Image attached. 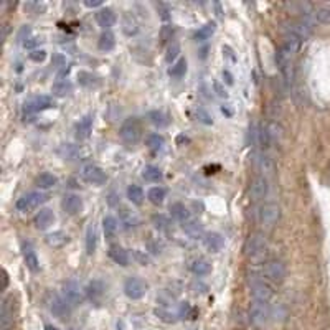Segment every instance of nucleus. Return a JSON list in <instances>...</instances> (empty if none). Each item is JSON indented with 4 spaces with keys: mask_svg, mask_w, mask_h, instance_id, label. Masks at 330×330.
I'll list each match as a JSON object with an SVG mask.
<instances>
[{
    "mask_svg": "<svg viewBox=\"0 0 330 330\" xmlns=\"http://www.w3.org/2000/svg\"><path fill=\"white\" fill-rule=\"evenodd\" d=\"M244 252L252 263H263L268 255V238L263 233H255L244 244Z\"/></svg>",
    "mask_w": 330,
    "mask_h": 330,
    "instance_id": "1",
    "label": "nucleus"
},
{
    "mask_svg": "<svg viewBox=\"0 0 330 330\" xmlns=\"http://www.w3.org/2000/svg\"><path fill=\"white\" fill-rule=\"evenodd\" d=\"M119 137H121L125 144L136 145L142 139V124L137 117H128L122 122L121 129H119Z\"/></svg>",
    "mask_w": 330,
    "mask_h": 330,
    "instance_id": "2",
    "label": "nucleus"
},
{
    "mask_svg": "<svg viewBox=\"0 0 330 330\" xmlns=\"http://www.w3.org/2000/svg\"><path fill=\"white\" fill-rule=\"evenodd\" d=\"M292 58H294V55L287 50V48L283 45L279 48V50L276 52V65L279 68V71L281 74H283V78L284 81L289 84L292 80H294V65H292Z\"/></svg>",
    "mask_w": 330,
    "mask_h": 330,
    "instance_id": "3",
    "label": "nucleus"
},
{
    "mask_svg": "<svg viewBox=\"0 0 330 330\" xmlns=\"http://www.w3.org/2000/svg\"><path fill=\"white\" fill-rule=\"evenodd\" d=\"M269 307L266 302H252L251 307H249V320L252 327L256 328H264L268 325V320H269Z\"/></svg>",
    "mask_w": 330,
    "mask_h": 330,
    "instance_id": "4",
    "label": "nucleus"
},
{
    "mask_svg": "<svg viewBox=\"0 0 330 330\" xmlns=\"http://www.w3.org/2000/svg\"><path fill=\"white\" fill-rule=\"evenodd\" d=\"M48 200V195L43 193V192H30L23 196H20L17 200V210L18 212H30V210L37 208L40 205H43V203Z\"/></svg>",
    "mask_w": 330,
    "mask_h": 330,
    "instance_id": "5",
    "label": "nucleus"
},
{
    "mask_svg": "<svg viewBox=\"0 0 330 330\" xmlns=\"http://www.w3.org/2000/svg\"><path fill=\"white\" fill-rule=\"evenodd\" d=\"M61 297L66 300L69 306H80L84 299L81 286L76 281H66L61 287Z\"/></svg>",
    "mask_w": 330,
    "mask_h": 330,
    "instance_id": "6",
    "label": "nucleus"
},
{
    "mask_svg": "<svg viewBox=\"0 0 330 330\" xmlns=\"http://www.w3.org/2000/svg\"><path fill=\"white\" fill-rule=\"evenodd\" d=\"M55 106V103L50 96H45V94H40V96H35L32 97L30 101L25 103L23 106V114L27 116H32V114H37V112H41L45 109H50Z\"/></svg>",
    "mask_w": 330,
    "mask_h": 330,
    "instance_id": "7",
    "label": "nucleus"
},
{
    "mask_svg": "<svg viewBox=\"0 0 330 330\" xmlns=\"http://www.w3.org/2000/svg\"><path fill=\"white\" fill-rule=\"evenodd\" d=\"M147 284L140 277H128L124 283V294L132 300H139L145 296Z\"/></svg>",
    "mask_w": 330,
    "mask_h": 330,
    "instance_id": "8",
    "label": "nucleus"
},
{
    "mask_svg": "<svg viewBox=\"0 0 330 330\" xmlns=\"http://www.w3.org/2000/svg\"><path fill=\"white\" fill-rule=\"evenodd\" d=\"M281 218V208L277 203H266L261 208V213H259V220L264 228H272L276 226V223Z\"/></svg>",
    "mask_w": 330,
    "mask_h": 330,
    "instance_id": "9",
    "label": "nucleus"
},
{
    "mask_svg": "<svg viewBox=\"0 0 330 330\" xmlns=\"http://www.w3.org/2000/svg\"><path fill=\"white\" fill-rule=\"evenodd\" d=\"M263 272L269 281H272V283H283L287 276V268L283 261H269V263H266Z\"/></svg>",
    "mask_w": 330,
    "mask_h": 330,
    "instance_id": "10",
    "label": "nucleus"
},
{
    "mask_svg": "<svg viewBox=\"0 0 330 330\" xmlns=\"http://www.w3.org/2000/svg\"><path fill=\"white\" fill-rule=\"evenodd\" d=\"M251 296L256 302H268L272 297V289L263 279H252L251 281Z\"/></svg>",
    "mask_w": 330,
    "mask_h": 330,
    "instance_id": "11",
    "label": "nucleus"
},
{
    "mask_svg": "<svg viewBox=\"0 0 330 330\" xmlns=\"http://www.w3.org/2000/svg\"><path fill=\"white\" fill-rule=\"evenodd\" d=\"M81 177L88 182V184H94V185H103L104 182L108 180L106 177V173H104V170L101 167H97V165H93V164H89V165H84L83 167V170H81Z\"/></svg>",
    "mask_w": 330,
    "mask_h": 330,
    "instance_id": "12",
    "label": "nucleus"
},
{
    "mask_svg": "<svg viewBox=\"0 0 330 330\" xmlns=\"http://www.w3.org/2000/svg\"><path fill=\"white\" fill-rule=\"evenodd\" d=\"M283 32H284V35H294V37H297L300 41H306V40L311 38L312 28L307 27L302 22H289V23H284Z\"/></svg>",
    "mask_w": 330,
    "mask_h": 330,
    "instance_id": "13",
    "label": "nucleus"
},
{
    "mask_svg": "<svg viewBox=\"0 0 330 330\" xmlns=\"http://www.w3.org/2000/svg\"><path fill=\"white\" fill-rule=\"evenodd\" d=\"M50 311L55 317L65 320L69 317V314H71V306H69L61 296H58V294H53L52 300H50Z\"/></svg>",
    "mask_w": 330,
    "mask_h": 330,
    "instance_id": "14",
    "label": "nucleus"
},
{
    "mask_svg": "<svg viewBox=\"0 0 330 330\" xmlns=\"http://www.w3.org/2000/svg\"><path fill=\"white\" fill-rule=\"evenodd\" d=\"M266 193H268V182H266L264 177H256V179H252L251 182V185H249V200L251 201H259V200H263Z\"/></svg>",
    "mask_w": 330,
    "mask_h": 330,
    "instance_id": "15",
    "label": "nucleus"
},
{
    "mask_svg": "<svg viewBox=\"0 0 330 330\" xmlns=\"http://www.w3.org/2000/svg\"><path fill=\"white\" fill-rule=\"evenodd\" d=\"M61 208L68 215H78L83 210V198L80 195H66L61 200Z\"/></svg>",
    "mask_w": 330,
    "mask_h": 330,
    "instance_id": "16",
    "label": "nucleus"
},
{
    "mask_svg": "<svg viewBox=\"0 0 330 330\" xmlns=\"http://www.w3.org/2000/svg\"><path fill=\"white\" fill-rule=\"evenodd\" d=\"M91 129H93V114H88V116L81 117L78 121V124H76V128H74L76 139H78V140H86L91 136Z\"/></svg>",
    "mask_w": 330,
    "mask_h": 330,
    "instance_id": "17",
    "label": "nucleus"
},
{
    "mask_svg": "<svg viewBox=\"0 0 330 330\" xmlns=\"http://www.w3.org/2000/svg\"><path fill=\"white\" fill-rule=\"evenodd\" d=\"M104 292H106V284H104L103 281H99V279L91 281V283L88 284V287H86V296L93 300V302H99V300L103 299V296H104Z\"/></svg>",
    "mask_w": 330,
    "mask_h": 330,
    "instance_id": "18",
    "label": "nucleus"
},
{
    "mask_svg": "<svg viewBox=\"0 0 330 330\" xmlns=\"http://www.w3.org/2000/svg\"><path fill=\"white\" fill-rule=\"evenodd\" d=\"M116 22H117V15L112 9H106L104 7V9H101L96 13V23L103 28H109L112 25H116Z\"/></svg>",
    "mask_w": 330,
    "mask_h": 330,
    "instance_id": "19",
    "label": "nucleus"
},
{
    "mask_svg": "<svg viewBox=\"0 0 330 330\" xmlns=\"http://www.w3.org/2000/svg\"><path fill=\"white\" fill-rule=\"evenodd\" d=\"M266 136H268L269 144H279L281 139L284 136V129L277 121H269L266 124Z\"/></svg>",
    "mask_w": 330,
    "mask_h": 330,
    "instance_id": "20",
    "label": "nucleus"
},
{
    "mask_svg": "<svg viewBox=\"0 0 330 330\" xmlns=\"http://www.w3.org/2000/svg\"><path fill=\"white\" fill-rule=\"evenodd\" d=\"M53 220H55L53 210L52 208H43V210H40V212L37 213V216H35V226H37L38 230H46V228L52 226Z\"/></svg>",
    "mask_w": 330,
    "mask_h": 330,
    "instance_id": "21",
    "label": "nucleus"
},
{
    "mask_svg": "<svg viewBox=\"0 0 330 330\" xmlns=\"http://www.w3.org/2000/svg\"><path fill=\"white\" fill-rule=\"evenodd\" d=\"M56 152H58V156L61 159H68V160H73V159H80L81 156V149H80V145H76V144H69V142H65V144H61L58 149H56Z\"/></svg>",
    "mask_w": 330,
    "mask_h": 330,
    "instance_id": "22",
    "label": "nucleus"
},
{
    "mask_svg": "<svg viewBox=\"0 0 330 330\" xmlns=\"http://www.w3.org/2000/svg\"><path fill=\"white\" fill-rule=\"evenodd\" d=\"M53 94L56 97H65V96H69L71 94V91H73V83L69 81L68 78H60V80H56L53 83Z\"/></svg>",
    "mask_w": 330,
    "mask_h": 330,
    "instance_id": "23",
    "label": "nucleus"
},
{
    "mask_svg": "<svg viewBox=\"0 0 330 330\" xmlns=\"http://www.w3.org/2000/svg\"><path fill=\"white\" fill-rule=\"evenodd\" d=\"M182 226H184V231L187 233V236H190L192 240H198V238H203V235H205L203 224L196 220H188L187 223L182 224Z\"/></svg>",
    "mask_w": 330,
    "mask_h": 330,
    "instance_id": "24",
    "label": "nucleus"
},
{
    "mask_svg": "<svg viewBox=\"0 0 330 330\" xmlns=\"http://www.w3.org/2000/svg\"><path fill=\"white\" fill-rule=\"evenodd\" d=\"M203 243H205V246L208 248V251L212 252H218L223 246H224V240L220 233H208L203 238Z\"/></svg>",
    "mask_w": 330,
    "mask_h": 330,
    "instance_id": "25",
    "label": "nucleus"
},
{
    "mask_svg": "<svg viewBox=\"0 0 330 330\" xmlns=\"http://www.w3.org/2000/svg\"><path fill=\"white\" fill-rule=\"evenodd\" d=\"M35 184H37V187L41 188V190H48V188H53L58 184V179H56V175L50 172H41L37 175V179H35Z\"/></svg>",
    "mask_w": 330,
    "mask_h": 330,
    "instance_id": "26",
    "label": "nucleus"
},
{
    "mask_svg": "<svg viewBox=\"0 0 330 330\" xmlns=\"http://www.w3.org/2000/svg\"><path fill=\"white\" fill-rule=\"evenodd\" d=\"M23 258H25V264L28 266V269H30V271L37 272L40 269L38 258H37V255H35L32 244H28V243L23 244Z\"/></svg>",
    "mask_w": 330,
    "mask_h": 330,
    "instance_id": "27",
    "label": "nucleus"
},
{
    "mask_svg": "<svg viewBox=\"0 0 330 330\" xmlns=\"http://www.w3.org/2000/svg\"><path fill=\"white\" fill-rule=\"evenodd\" d=\"M116 46V37L112 32H103L99 35V40H97V48L101 52H112Z\"/></svg>",
    "mask_w": 330,
    "mask_h": 330,
    "instance_id": "28",
    "label": "nucleus"
},
{
    "mask_svg": "<svg viewBox=\"0 0 330 330\" xmlns=\"http://www.w3.org/2000/svg\"><path fill=\"white\" fill-rule=\"evenodd\" d=\"M78 83L81 84V86H84V88L93 89V88H97L101 84V78H99V76L93 74V73L80 71L78 73Z\"/></svg>",
    "mask_w": 330,
    "mask_h": 330,
    "instance_id": "29",
    "label": "nucleus"
},
{
    "mask_svg": "<svg viewBox=\"0 0 330 330\" xmlns=\"http://www.w3.org/2000/svg\"><path fill=\"white\" fill-rule=\"evenodd\" d=\"M170 215L173 220H177L180 223H187L190 220V212H188L184 203H173L170 207Z\"/></svg>",
    "mask_w": 330,
    "mask_h": 330,
    "instance_id": "30",
    "label": "nucleus"
},
{
    "mask_svg": "<svg viewBox=\"0 0 330 330\" xmlns=\"http://www.w3.org/2000/svg\"><path fill=\"white\" fill-rule=\"evenodd\" d=\"M109 258L119 266H128L129 264V255L128 251L121 246H112L109 249Z\"/></svg>",
    "mask_w": 330,
    "mask_h": 330,
    "instance_id": "31",
    "label": "nucleus"
},
{
    "mask_svg": "<svg viewBox=\"0 0 330 330\" xmlns=\"http://www.w3.org/2000/svg\"><path fill=\"white\" fill-rule=\"evenodd\" d=\"M119 216H121V220L128 224V226H137V224L140 223L139 215L134 212V210H129L128 207H121V210H119Z\"/></svg>",
    "mask_w": 330,
    "mask_h": 330,
    "instance_id": "32",
    "label": "nucleus"
},
{
    "mask_svg": "<svg viewBox=\"0 0 330 330\" xmlns=\"http://www.w3.org/2000/svg\"><path fill=\"white\" fill-rule=\"evenodd\" d=\"M97 248V231L94 224H89L86 228V251L88 255H94Z\"/></svg>",
    "mask_w": 330,
    "mask_h": 330,
    "instance_id": "33",
    "label": "nucleus"
},
{
    "mask_svg": "<svg viewBox=\"0 0 330 330\" xmlns=\"http://www.w3.org/2000/svg\"><path fill=\"white\" fill-rule=\"evenodd\" d=\"M274 160H272L269 156H266V154H261V156L258 157V168L261 170L263 175H271L274 172Z\"/></svg>",
    "mask_w": 330,
    "mask_h": 330,
    "instance_id": "34",
    "label": "nucleus"
},
{
    "mask_svg": "<svg viewBox=\"0 0 330 330\" xmlns=\"http://www.w3.org/2000/svg\"><path fill=\"white\" fill-rule=\"evenodd\" d=\"M103 231H104V236L111 240V238H114L116 233H117V220L114 216H104L103 220Z\"/></svg>",
    "mask_w": 330,
    "mask_h": 330,
    "instance_id": "35",
    "label": "nucleus"
},
{
    "mask_svg": "<svg viewBox=\"0 0 330 330\" xmlns=\"http://www.w3.org/2000/svg\"><path fill=\"white\" fill-rule=\"evenodd\" d=\"M69 241V238L66 233L63 231H55V233H50L46 236V243L50 244L53 248H60V246H65V244Z\"/></svg>",
    "mask_w": 330,
    "mask_h": 330,
    "instance_id": "36",
    "label": "nucleus"
},
{
    "mask_svg": "<svg viewBox=\"0 0 330 330\" xmlns=\"http://www.w3.org/2000/svg\"><path fill=\"white\" fill-rule=\"evenodd\" d=\"M215 32H216V23L215 22H210L207 25H203L201 28H198V30H196L195 35H193V38L196 41H205V40H208L210 37H212Z\"/></svg>",
    "mask_w": 330,
    "mask_h": 330,
    "instance_id": "37",
    "label": "nucleus"
},
{
    "mask_svg": "<svg viewBox=\"0 0 330 330\" xmlns=\"http://www.w3.org/2000/svg\"><path fill=\"white\" fill-rule=\"evenodd\" d=\"M192 272L196 276H207L212 272V264L207 259H196L192 263Z\"/></svg>",
    "mask_w": 330,
    "mask_h": 330,
    "instance_id": "38",
    "label": "nucleus"
},
{
    "mask_svg": "<svg viewBox=\"0 0 330 330\" xmlns=\"http://www.w3.org/2000/svg\"><path fill=\"white\" fill-rule=\"evenodd\" d=\"M142 177H144V180H147V182H160L164 179V173H162V170H160L159 167H156V165H147L145 168H144V172H142Z\"/></svg>",
    "mask_w": 330,
    "mask_h": 330,
    "instance_id": "39",
    "label": "nucleus"
},
{
    "mask_svg": "<svg viewBox=\"0 0 330 330\" xmlns=\"http://www.w3.org/2000/svg\"><path fill=\"white\" fill-rule=\"evenodd\" d=\"M147 117H149V121L154 125H157V128H167L168 125V116L162 111H150L149 114H147Z\"/></svg>",
    "mask_w": 330,
    "mask_h": 330,
    "instance_id": "40",
    "label": "nucleus"
},
{
    "mask_svg": "<svg viewBox=\"0 0 330 330\" xmlns=\"http://www.w3.org/2000/svg\"><path fill=\"white\" fill-rule=\"evenodd\" d=\"M147 196H149V200L154 203V205H162L165 196H167V190L162 187H152L149 193H147Z\"/></svg>",
    "mask_w": 330,
    "mask_h": 330,
    "instance_id": "41",
    "label": "nucleus"
},
{
    "mask_svg": "<svg viewBox=\"0 0 330 330\" xmlns=\"http://www.w3.org/2000/svg\"><path fill=\"white\" fill-rule=\"evenodd\" d=\"M128 198L134 205H140L144 201V190L139 185H129L128 187Z\"/></svg>",
    "mask_w": 330,
    "mask_h": 330,
    "instance_id": "42",
    "label": "nucleus"
},
{
    "mask_svg": "<svg viewBox=\"0 0 330 330\" xmlns=\"http://www.w3.org/2000/svg\"><path fill=\"white\" fill-rule=\"evenodd\" d=\"M185 73H187V60L185 58H180L170 69H168V76H172V78H184Z\"/></svg>",
    "mask_w": 330,
    "mask_h": 330,
    "instance_id": "43",
    "label": "nucleus"
},
{
    "mask_svg": "<svg viewBox=\"0 0 330 330\" xmlns=\"http://www.w3.org/2000/svg\"><path fill=\"white\" fill-rule=\"evenodd\" d=\"M300 45H302V41H300L297 37H294V35H284V46L292 55H296L300 50Z\"/></svg>",
    "mask_w": 330,
    "mask_h": 330,
    "instance_id": "44",
    "label": "nucleus"
},
{
    "mask_svg": "<svg viewBox=\"0 0 330 330\" xmlns=\"http://www.w3.org/2000/svg\"><path fill=\"white\" fill-rule=\"evenodd\" d=\"M162 145H164V137L157 134V132H154V134L147 137V147H149L150 150L157 152V150L162 149Z\"/></svg>",
    "mask_w": 330,
    "mask_h": 330,
    "instance_id": "45",
    "label": "nucleus"
},
{
    "mask_svg": "<svg viewBox=\"0 0 330 330\" xmlns=\"http://www.w3.org/2000/svg\"><path fill=\"white\" fill-rule=\"evenodd\" d=\"M193 116L196 121H200L201 124H205V125H212L213 124V119L212 116H210V112L205 111L203 108H195L193 109Z\"/></svg>",
    "mask_w": 330,
    "mask_h": 330,
    "instance_id": "46",
    "label": "nucleus"
},
{
    "mask_svg": "<svg viewBox=\"0 0 330 330\" xmlns=\"http://www.w3.org/2000/svg\"><path fill=\"white\" fill-rule=\"evenodd\" d=\"M180 55V45L177 43V41H172L170 45H168L167 48V53H165V61L167 63H172L177 56Z\"/></svg>",
    "mask_w": 330,
    "mask_h": 330,
    "instance_id": "47",
    "label": "nucleus"
},
{
    "mask_svg": "<svg viewBox=\"0 0 330 330\" xmlns=\"http://www.w3.org/2000/svg\"><path fill=\"white\" fill-rule=\"evenodd\" d=\"M152 223H154V226H156L157 230H167L168 224H170V220H168L165 215L157 213V215L152 216Z\"/></svg>",
    "mask_w": 330,
    "mask_h": 330,
    "instance_id": "48",
    "label": "nucleus"
},
{
    "mask_svg": "<svg viewBox=\"0 0 330 330\" xmlns=\"http://www.w3.org/2000/svg\"><path fill=\"white\" fill-rule=\"evenodd\" d=\"M315 15H317L319 23H330V5L317 9L315 10Z\"/></svg>",
    "mask_w": 330,
    "mask_h": 330,
    "instance_id": "49",
    "label": "nucleus"
},
{
    "mask_svg": "<svg viewBox=\"0 0 330 330\" xmlns=\"http://www.w3.org/2000/svg\"><path fill=\"white\" fill-rule=\"evenodd\" d=\"M291 94H292V99L296 104H304L306 103V91L304 88H300V86H292V91H291Z\"/></svg>",
    "mask_w": 330,
    "mask_h": 330,
    "instance_id": "50",
    "label": "nucleus"
},
{
    "mask_svg": "<svg viewBox=\"0 0 330 330\" xmlns=\"http://www.w3.org/2000/svg\"><path fill=\"white\" fill-rule=\"evenodd\" d=\"M41 43H43V38H41V37H30V38H27V40L23 41V48L35 52V50H40L38 46H40Z\"/></svg>",
    "mask_w": 330,
    "mask_h": 330,
    "instance_id": "51",
    "label": "nucleus"
},
{
    "mask_svg": "<svg viewBox=\"0 0 330 330\" xmlns=\"http://www.w3.org/2000/svg\"><path fill=\"white\" fill-rule=\"evenodd\" d=\"M156 315H157L159 319H162L164 322H175V320H177V317H175V314L168 312L167 309H162V307L156 309Z\"/></svg>",
    "mask_w": 330,
    "mask_h": 330,
    "instance_id": "52",
    "label": "nucleus"
},
{
    "mask_svg": "<svg viewBox=\"0 0 330 330\" xmlns=\"http://www.w3.org/2000/svg\"><path fill=\"white\" fill-rule=\"evenodd\" d=\"M30 60L35 61V63H43L46 60V52L45 50H35V52H30Z\"/></svg>",
    "mask_w": 330,
    "mask_h": 330,
    "instance_id": "53",
    "label": "nucleus"
},
{
    "mask_svg": "<svg viewBox=\"0 0 330 330\" xmlns=\"http://www.w3.org/2000/svg\"><path fill=\"white\" fill-rule=\"evenodd\" d=\"M173 33H175V30H173L172 25H162L159 35H160V38H162V40H170L173 37Z\"/></svg>",
    "mask_w": 330,
    "mask_h": 330,
    "instance_id": "54",
    "label": "nucleus"
},
{
    "mask_svg": "<svg viewBox=\"0 0 330 330\" xmlns=\"http://www.w3.org/2000/svg\"><path fill=\"white\" fill-rule=\"evenodd\" d=\"M157 10H159V15L160 18L167 22V20H170V9H168V5L165 4H157Z\"/></svg>",
    "mask_w": 330,
    "mask_h": 330,
    "instance_id": "55",
    "label": "nucleus"
},
{
    "mask_svg": "<svg viewBox=\"0 0 330 330\" xmlns=\"http://www.w3.org/2000/svg\"><path fill=\"white\" fill-rule=\"evenodd\" d=\"M65 55H60V53H53L52 55V65L56 66V68H61V66H65Z\"/></svg>",
    "mask_w": 330,
    "mask_h": 330,
    "instance_id": "56",
    "label": "nucleus"
},
{
    "mask_svg": "<svg viewBox=\"0 0 330 330\" xmlns=\"http://www.w3.org/2000/svg\"><path fill=\"white\" fill-rule=\"evenodd\" d=\"M213 89L216 91V94L221 96V97H224V99H226V97H228L226 89H224V86H223V84H221L220 81H215V83H213Z\"/></svg>",
    "mask_w": 330,
    "mask_h": 330,
    "instance_id": "57",
    "label": "nucleus"
},
{
    "mask_svg": "<svg viewBox=\"0 0 330 330\" xmlns=\"http://www.w3.org/2000/svg\"><path fill=\"white\" fill-rule=\"evenodd\" d=\"M84 7H88V9H96V7H101L103 2L101 0H86V2H83Z\"/></svg>",
    "mask_w": 330,
    "mask_h": 330,
    "instance_id": "58",
    "label": "nucleus"
},
{
    "mask_svg": "<svg viewBox=\"0 0 330 330\" xmlns=\"http://www.w3.org/2000/svg\"><path fill=\"white\" fill-rule=\"evenodd\" d=\"M9 287V272L2 269V291H5Z\"/></svg>",
    "mask_w": 330,
    "mask_h": 330,
    "instance_id": "59",
    "label": "nucleus"
},
{
    "mask_svg": "<svg viewBox=\"0 0 330 330\" xmlns=\"http://www.w3.org/2000/svg\"><path fill=\"white\" fill-rule=\"evenodd\" d=\"M23 35H25V38H30L28 37V35H30V27H22V30H20V33H18V38L23 40Z\"/></svg>",
    "mask_w": 330,
    "mask_h": 330,
    "instance_id": "60",
    "label": "nucleus"
},
{
    "mask_svg": "<svg viewBox=\"0 0 330 330\" xmlns=\"http://www.w3.org/2000/svg\"><path fill=\"white\" fill-rule=\"evenodd\" d=\"M134 255H136V258H137V259H139V261H140V264H147V263H149V258H147L145 255H142V252H139V251H136V252H134Z\"/></svg>",
    "mask_w": 330,
    "mask_h": 330,
    "instance_id": "61",
    "label": "nucleus"
},
{
    "mask_svg": "<svg viewBox=\"0 0 330 330\" xmlns=\"http://www.w3.org/2000/svg\"><path fill=\"white\" fill-rule=\"evenodd\" d=\"M223 74H224V78H226V81H228L230 84H233V80H231V74H230L228 71H224Z\"/></svg>",
    "mask_w": 330,
    "mask_h": 330,
    "instance_id": "62",
    "label": "nucleus"
},
{
    "mask_svg": "<svg viewBox=\"0 0 330 330\" xmlns=\"http://www.w3.org/2000/svg\"><path fill=\"white\" fill-rule=\"evenodd\" d=\"M207 50H208V46H203L201 50H200V56H201V58H205V55H207Z\"/></svg>",
    "mask_w": 330,
    "mask_h": 330,
    "instance_id": "63",
    "label": "nucleus"
},
{
    "mask_svg": "<svg viewBox=\"0 0 330 330\" xmlns=\"http://www.w3.org/2000/svg\"><path fill=\"white\" fill-rule=\"evenodd\" d=\"M45 330H58V328H56L55 325H50V324H48V325H45Z\"/></svg>",
    "mask_w": 330,
    "mask_h": 330,
    "instance_id": "64",
    "label": "nucleus"
}]
</instances>
